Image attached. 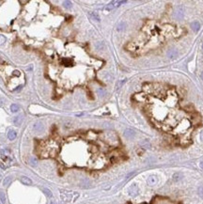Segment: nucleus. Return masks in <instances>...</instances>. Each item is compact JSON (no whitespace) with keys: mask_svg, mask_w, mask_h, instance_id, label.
<instances>
[{"mask_svg":"<svg viewBox=\"0 0 203 204\" xmlns=\"http://www.w3.org/2000/svg\"><path fill=\"white\" fill-rule=\"evenodd\" d=\"M63 6H64L66 9H71V7H72V5H71V1H68V0L63 2Z\"/></svg>","mask_w":203,"mask_h":204,"instance_id":"nucleus-22","label":"nucleus"},{"mask_svg":"<svg viewBox=\"0 0 203 204\" xmlns=\"http://www.w3.org/2000/svg\"><path fill=\"white\" fill-rule=\"evenodd\" d=\"M23 121H24V115L23 114L17 115L13 119V123H14L15 126H20L23 123Z\"/></svg>","mask_w":203,"mask_h":204,"instance_id":"nucleus-5","label":"nucleus"},{"mask_svg":"<svg viewBox=\"0 0 203 204\" xmlns=\"http://www.w3.org/2000/svg\"><path fill=\"white\" fill-rule=\"evenodd\" d=\"M202 78H203V72H202Z\"/></svg>","mask_w":203,"mask_h":204,"instance_id":"nucleus-33","label":"nucleus"},{"mask_svg":"<svg viewBox=\"0 0 203 204\" xmlns=\"http://www.w3.org/2000/svg\"><path fill=\"white\" fill-rule=\"evenodd\" d=\"M182 176H181V174H180V173H176V174H174L173 175V180L174 181H179V180H180V178H181Z\"/></svg>","mask_w":203,"mask_h":204,"instance_id":"nucleus-24","label":"nucleus"},{"mask_svg":"<svg viewBox=\"0 0 203 204\" xmlns=\"http://www.w3.org/2000/svg\"><path fill=\"white\" fill-rule=\"evenodd\" d=\"M167 56H168V57H170V58H175V57H178V53H177V51L174 50V49H170V50H168V52H167Z\"/></svg>","mask_w":203,"mask_h":204,"instance_id":"nucleus-12","label":"nucleus"},{"mask_svg":"<svg viewBox=\"0 0 203 204\" xmlns=\"http://www.w3.org/2000/svg\"><path fill=\"white\" fill-rule=\"evenodd\" d=\"M20 181H21V182L24 185L32 184V181H31V179L28 178V177H26V176H22V177L20 178Z\"/></svg>","mask_w":203,"mask_h":204,"instance_id":"nucleus-8","label":"nucleus"},{"mask_svg":"<svg viewBox=\"0 0 203 204\" xmlns=\"http://www.w3.org/2000/svg\"><path fill=\"white\" fill-rule=\"evenodd\" d=\"M126 26V24H125V23L124 22H121V23H119V24H118V30H122V29H124V27Z\"/></svg>","mask_w":203,"mask_h":204,"instance_id":"nucleus-25","label":"nucleus"},{"mask_svg":"<svg viewBox=\"0 0 203 204\" xmlns=\"http://www.w3.org/2000/svg\"><path fill=\"white\" fill-rule=\"evenodd\" d=\"M96 91H97L98 95L101 96V97H104V95H106V91H105V90H104L103 88H98Z\"/></svg>","mask_w":203,"mask_h":204,"instance_id":"nucleus-16","label":"nucleus"},{"mask_svg":"<svg viewBox=\"0 0 203 204\" xmlns=\"http://www.w3.org/2000/svg\"><path fill=\"white\" fill-rule=\"evenodd\" d=\"M5 104V99L4 98H0V107H2Z\"/></svg>","mask_w":203,"mask_h":204,"instance_id":"nucleus-27","label":"nucleus"},{"mask_svg":"<svg viewBox=\"0 0 203 204\" xmlns=\"http://www.w3.org/2000/svg\"><path fill=\"white\" fill-rule=\"evenodd\" d=\"M200 167H201V168H203V162H201V163H200Z\"/></svg>","mask_w":203,"mask_h":204,"instance_id":"nucleus-31","label":"nucleus"},{"mask_svg":"<svg viewBox=\"0 0 203 204\" xmlns=\"http://www.w3.org/2000/svg\"><path fill=\"white\" fill-rule=\"evenodd\" d=\"M124 136L127 138H133L135 136V131L132 130V129H126V130L124 131Z\"/></svg>","mask_w":203,"mask_h":204,"instance_id":"nucleus-10","label":"nucleus"},{"mask_svg":"<svg viewBox=\"0 0 203 204\" xmlns=\"http://www.w3.org/2000/svg\"><path fill=\"white\" fill-rule=\"evenodd\" d=\"M29 164L30 166H36L38 165V160L36 159V157H30L29 158Z\"/></svg>","mask_w":203,"mask_h":204,"instance_id":"nucleus-15","label":"nucleus"},{"mask_svg":"<svg viewBox=\"0 0 203 204\" xmlns=\"http://www.w3.org/2000/svg\"><path fill=\"white\" fill-rule=\"evenodd\" d=\"M7 42V39L4 35H0V45H4L5 43Z\"/></svg>","mask_w":203,"mask_h":204,"instance_id":"nucleus-23","label":"nucleus"},{"mask_svg":"<svg viewBox=\"0 0 203 204\" xmlns=\"http://www.w3.org/2000/svg\"><path fill=\"white\" fill-rule=\"evenodd\" d=\"M90 16H91L92 19L95 20V21H97V22H100V21H101L99 14H98L97 12H91V13H90Z\"/></svg>","mask_w":203,"mask_h":204,"instance_id":"nucleus-17","label":"nucleus"},{"mask_svg":"<svg viewBox=\"0 0 203 204\" xmlns=\"http://www.w3.org/2000/svg\"><path fill=\"white\" fill-rule=\"evenodd\" d=\"M198 195L203 198V186H199V187H198Z\"/></svg>","mask_w":203,"mask_h":204,"instance_id":"nucleus-26","label":"nucleus"},{"mask_svg":"<svg viewBox=\"0 0 203 204\" xmlns=\"http://www.w3.org/2000/svg\"><path fill=\"white\" fill-rule=\"evenodd\" d=\"M16 136H17L16 131H14V130H10V131H9V133H8V138H9L10 140H14L15 138H16Z\"/></svg>","mask_w":203,"mask_h":204,"instance_id":"nucleus-11","label":"nucleus"},{"mask_svg":"<svg viewBox=\"0 0 203 204\" xmlns=\"http://www.w3.org/2000/svg\"><path fill=\"white\" fill-rule=\"evenodd\" d=\"M156 182V178L154 176H151L149 179H148V183L150 185H153Z\"/></svg>","mask_w":203,"mask_h":204,"instance_id":"nucleus-19","label":"nucleus"},{"mask_svg":"<svg viewBox=\"0 0 203 204\" xmlns=\"http://www.w3.org/2000/svg\"><path fill=\"white\" fill-rule=\"evenodd\" d=\"M10 182H11V178H10V176H9V177H6L4 181H3V185H4V186H9V185L10 184Z\"/></svg>","mask_w":203,"mask_h":204,"instance_id":"nucleus-20","label":"nucleus"},{"mask_svg":"<svg viewBox=\"0 0 203 204\" xmlns=\"http://www.w3.org/2000/svg\"><path fill=\"white\" fill-rule=\"evenodd\" d=\"M20 110V106L17 104H12V105H10V111L12 112V113H16V112H18Z\"/></svg>","mask_w":203,"mask_h":204,"instance_id":"nucleus-14","label":"nucleus"},{"mask_svg":"<svg viewBox=\"0 0 203 204\" xmlns=\"http://www.w3.org/2000/svg\"><path fill=\"white\" fill-rule=\"evenodd\" d=\"M43 129H44V127H43V122H41V121L35 122V124H34V130H35L37 133H42L43 131Z\"/></svg>","mask_w":203,"mask_h":204,"instance_id":"nucleus-7","label":"nucleus"},{"mask_svg":"<svg viewBox=\"0 0 203 204\" xmlns=\"http://www.w3.org/2000/svg\"><path fill=\"white\" fill-rule=\"evenodd\" d=\"M20 74H21V72H20L19 71H13V75H15V76H20Z\"/></svg>","mask_w":203,"mask_h":204,"instance_id":"nucleus-28","label":"nucleus"},{"mask_svg":"<svg viewBox=\"0 0 203 204\" xmlns=\"http://www.w3.org/2000/svg\"><path fill=\"white\" fill-rule=\"evenodd\" d=\"M32 68H33V67H32V65H30V67H29V68H27V71H31V70H32Z\"/></svg>","mask_w":203,"mask_h":204,"instance_id":"nucleus-29","label":"nucleus"},{"mask_svg":"<svg viewBox=\"0 0 203 204\" xmlns=\"http://www.w3.org/2000/svg\"><path fill=\"white\" fill-rule=\"evenodd\" d=\"M200 137H201V140H203V132L201 133V135H200Z\"/></svg>","mask_w":203,"mask_h":204,"instance_id":"nucleus-30","label":"nucleus"},{"mask_svg":"<svg viewBox=\"0 0 203 204\" xmlns=\"http://www.w3.org/2000/svg\"><path fill=\"white\" fill-rule=\"evenodd\" d=\"M50 204H57V203H56L55 201H52V202H51V203H50Z\"/></svg>","mask_w":203,"mask_h":204,"instance_id":"nucleus-32","label":"nucleus"},{"mask_svg":"<svg viewBox=\"0 0 203 204\" xmlns=\"http://www.w3.org/2000/svg\"><path fill=\"white\" fill-rule=\"evenodd\" d=\"M135 100H136L137 102L144 103V102L147 100V94L146 93H139V94L135 95Z\"/></svg>","mask_w":203,"mask_h":204,"instance_id":"nucleus-9","label":"nucleus"},{"mask_svg":"<svg viewBox=\"0 0 203 204\" xmlns=\"http://www.w3.org/2000/svg\"><path fill=\"white\" fill-rule=\"evenodd\" d=\"M0 201L2 202V204L6 203V195L3 191L0 190Z\"/></svg>","mask_w":203,"mask_h":204,"instance_id":"nucleus-18","label":"nucleus"},{"mask_svg":"<svg viewBox=\"0 0 203 204\" xmlns=\"http://www.w3.org/2000/svg\"><path fill=\"white\" fill-rule=\"evenodd\" d=\"M43 192L44 193V194L46 195L47 196L48 198H52L53 197V194H52V192L50 191L49 189H47V188H43Z\"/></svg>","mask_w":203,"mask_h":204,"instance_id":"nucleus-21","label":"nucleus"},{"mask_svg":"<svg viewBox=\"0 0 203 204\" xmlns=\"http://www.w3.org/2000/svg\"><path fill=\"white\" fill-rule=\"evenodd\" d=\"M202 49H203V44H202Z\"/></svg>","mask_w":203,"mask_h":204,"instance_id":"nucleus-34","label":"nucleus"},{"mask_svg":"<svg viewBox=\"0 0 203 204\" xmlns=\"http://www.w3.org/2000/svg\"><path fill=\"white\" fill-rule=\"evenodd\" d=\"M191 27H192V29H193L194 31H196V32H198V30H199V28H200V24H199V23L198 22H193L192 24H191Z\"/></svg>","mask_w":203,"mask_h":204,"instance_id":"nucleus-13","label":"nucleus"},{"mask_svg":"<svg viewBox=\"0 0 203 204\" xmlns=\"http://www.w3.org/2000/svg\"><path fill=\"white\" fill-rule=\"evenodd\" d=\"M103 141L110 146H117L118 144V138L113 132H105L103 134Z\"/></svg>","mask_w":203,"mask_h":204,"instance_id":"nucleus-1","label":"nucleus"},{"mask_svg":"<svg viewBox=\"0 0 203 204\" xmlns=\"http://www.w3.org/2000/svg\"><path fill=\"white\" fill-rule=\"evenodd\" d=\"M126 2H127V1H125V0H119V1L115 0V1H112V2L109 3L108 5H106V7H105V10L110 11V10H114V9H116V8L119 7L121 4H125Z\"/></svg>","mask_w":203,"mask_h":204,"instance_id":"nucleus-3","label":"nucleus"},{"mask_svg":"<svg viewBox=\"0 0 203 204\" xmlns=\"http://www.w3.org/2000/svg\"><path fill=\"white\" fill-rule=\"evenodd\" d=\"M128 192H129V195H130V196L135 197V196H136V195L138 194V187H137L135 184H133L132 186L129 188Z\"/></svg>","mask_w":203,"mask_h":204,"instance_id":"nucleus-6","label":"nucleus"},{"mask_svg":"<svg viewBox=\"0 0 203 204\" xmlns=\"http://www.w3.org/2000/svg\"><path fill=\"white\" fill-rule=\"evenodd\" d=\"M151 204H179L175 201H172L170 199H166V198H163V197H156L153 199Z\"/></svg>","mask_w":203,"mask_h":204,"instance_id":"nucleus-2","label":"nucleus"},{"mask_svg":"<svg viewBox=\"0 0 203 204\" xmlns=\"http://www.w3.org/2000/svg\"><path fill=\"white\" fill-rule=\"evenodd\" d=\"M174 16L175 18H177V19H181L183 17V9H182V7L180 6V7L176 8L174 12Z\"/></svg>","mask_w":203,"mask_h":204,"instance_id":"nucleus-4","label":"nucleus"}]
</instances>
